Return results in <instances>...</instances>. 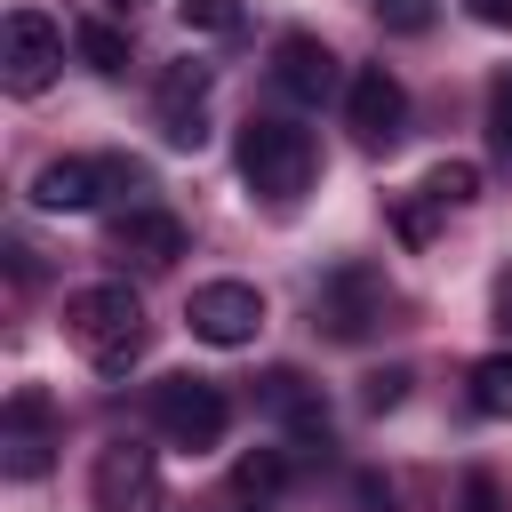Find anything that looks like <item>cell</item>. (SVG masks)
I'll return each instance as SVG.
<instances>
[{
	"instance_id": "obj_1",
	"label": "cell",
	"mask_w": 512,
	"mask_h": 512,
	"mask_svg": "<svg viewBox=\"0 0 512 512\" xmlns=\"http://www.w3.org/2000/svg\"><path fill=\"white\" fill-rule=\"evenodd\" d=\"M64 336L96 360V376H128L144 360V304L128 280H88L64 296Z\"/></svg>"
},
{
	"instance_id": "obj_2",
	"label": "cell",
	"mask_w": 512,
	"mask_h": 512,
	"mask_svg": "<svg viewBox=\"0 0 512 512\" xmlns=\"http://www.w3.org/2000/svg\"><path fill=\"white\" fill-rule=\"evenodd\" d=\"M232 160H240L248 192H264V200H296L312 184V168H320L312 128H296V120H248L240 144H232Z\"/></svg>"
},
{
	"instance_id": "obj_3",
	"label": "cell",
	"mask_w": 512,
	"mask_h": 512,
	"mask_svg": "<svg viewBox=\"0 0 512 512\" xmlns=\"http://www.w3.org/2000/svg\"><path fill=\"white\" fill-rule=\"evenodd\" d=\"M144 408H152V432L168 440V448H216L224 440V424H232V400H224V384H208V376H160L152 392H144Z\"/></svg>"
},
{
	"instance_id": "obj_4",
	"label": "cell",
	"mask_w": 512,
	"mask_h": 512,
	"mask_svg": "<svg viewBox=\"0 0 512 512\" xmlns=\"http://www.w3.org/2000/svg\"><path fill=\"white\" fill-rule=\"evenodd\" d=\"M384 304H392V280L352 256V264H336V272L312 288V328H328L336 344H360V336L384 320Z\"/></svg>"
},
{
	"instance_id": "obj_5",
	"label": "cell",
	"mask_w": 512,
	"mask_h": 512,
	"mask_svg": "<svg viewBox=\"0 0 512 512\" xmlns=\"http://www.w3.org/2000/svg\"><path fill=\"white\" fill-rule=\"evenodd\" d=\"M56 464V400L40 384H16L0 408V472L8 480H40Z\"/></svg>"
},
{
	"instance_id": "obj_6",
	"label": "cell",
	"mask_w": 512,
	"mask_h": 512,
	"mask_svg": "<svg viewBox=\"0 0 512 512\" xmlns=\"http://www.w3.org/2000/svg\"><path fill=\"white\" fill-rule=\"evenodd\" d=\"M88 496H96V512H168V488H160V464H152L144 440H112V448H96Z\"/></svg>"
},
{
	"instance_id": "obj_7",
	"label": "cell",
	"mask_w": 512,
	"mask_h": 512,
	"mask_svg": "<svg viewBox=\"0 0 512 512\" xmlns=\"http://www.w3.org/2000/svg\"><path fill=\"white\" fill-rule=\"evenodd\" d=\"M56 64H64V32L40 8H8V24H0V80H8V96H40L56 80Z\"/></svg>"
},
{
	"instance_id": "obj_8",
	"label": "cell",
	"mask_w": 512,
	"mask_h": 512,
	"mask_svg": "<svg viewBox=\"0 0 512 512\" xmlns=\"http://www.w3.org/2000/svg\"><path fill=\"white\" fill-rule=\"evenodd\" d=\"M184 320H192L200 344L240 352V344H256V328H264V296H256L248 280H200V288L184 296Z\"/></svg>"
},
{
	"instance_id": "obj_9",
	"label": "cell",
	"mask_w": 512,
	"mask_h": 512,
	"mask_svg": "<svg viewBox=\"0 0 512 512\" xmlns=\"http://www.w3.org/2000/svg\"><path fill=\"white\" fill-rule=\"evenodd\" d=\"M152 120H160V136H168L176 152H200V144H208V64H200V56H184V64L160 72Z\"/></svg>"
},
{
	"instance_id": "obj_10",
	"label": "cell",
	"mask_w": 512,
	"mask_h": 512,
	"mask_svg": "<svg viewBox=\"0 0 512 512\" xmlns=\"http://www.w3.org/2000/svg\"><path fill=\"white\" fill-rule=\"evenodd\" d=\"M344 128H352L360 144H400V128H408V88H400V72L360 64L352 88H344Z\"/></svg>"
},
{
	"instance_id": "obj_11",
	"label": "cell",
	"mask_w": 512,
	"mask_h": 512,
	"mask_svg": "<svg viewBox=\"0 0 512 512\" xmlns=\"http://www.w3.org/2000/svg\"><path fill=\"white\" fill-rule=\"evenodd\" d=\"M272 80H280V96L320 104V96H336V48L320 32H280L272 40Z\"/></svg>"
},
{
	"instance_id": "obj_12",
	"label": "cell",
	"mask_w": 512,
	"mask_h": 512,
	"mask_svg": "<svg viewBox=\"0 0 512 512\" xmlns=\"http://www.w3.org/2000/svg\"><path fill=\"white\" fill-rule=\"evenodd\" d=\"M112 248H120L128 264H144V272H168V264L184 256V216L160 208V200H136V208L112 224Z\"/></svg>"
},
{
	"instance_id": "obj_13",
	"label": "cell",
	"mask_w": 512,
	"mask_h": 512,
	"mask_svg": "<svg viewBox=\"0 0 512 512\" xmlns=\"http://www.w3.org/2000/svg\"><path fill=\"white\" fill-rule=\"evenodd\" d=\"M256 408H264L272 424H288L296 448H328V400H320V384H304L296 368H272V376L256 384Z\"/></svg>"
},
{
	"instance_id": "obj_14",
	"label": "cell",
	"mask_w": 512,
	"mask_h": 512,
	"mask_svg": "<svg viewBox=\"0 0 512 512\" xmlns=\"http://www.w3.org/2000/svg\"><path fill=\"white\" fill-rule=\"evenodd\" d=\"M104 176H112V168H104V160H80V152H72V160H40V168H32V208H48V216H88V208L104 200Z\"/></svg>"
},
{
	"instance_id": "obj_15",
	"label": "cell",
	"mask_w": 512,
	"mask_h": 512,
	"mask_svg": "<svg viewBox=\"0 0 512 512\" xmlns=\"http://www.w3.org/2000/svg\"><path fill=\"white\" fill-rule=\"evenodd\" d=\"M72 48H80V64L104 72V80L128 72V32H120L112 16H80V24H72Z\"/></svg>"
},
{
	"instance_id": "obj_16",
	"label": "cell",
	"mask_w": 512,
	"mask_h": 512,
	"mask_svg": "<svg viewBox=\"0 0 512 512\" xmlns=\"http://www.w3.org/2000/svg\"><path fill=\"white\" fill-rule=\"evenodd\" d=\"M464 400H472V416H512V352H488V360H472V376H464Z\"/></svg>"
},
{
	"instance_id": "obj_17",
	"label": "cell",
	"mask_w": 512,
	"mask_h": 512,
	"mask_svg": "<svg viewBox=\"0 0 512 512\" xmlns=\"http://www.w3.org/2000/svg\"><path fill=\"white\" fill-rule=\"evenodd\" d=\"M280 480H288V456H280V448H248V456L232 464V496H256V504H272Z\"/></svg>"
},
{
	"instance_id": "obj_18",
	"label": "cell",
	"mask_w": 512,
	"mask_h": 512,
	"mask_svg": "<svg viewBox=\"0 0 512 512\" xmlns=\"http://www.w3.org/2000/svg\"><path fill=\"white\" fill-rule=\"evenodd\" d=\"M424 192H432L440 208H472V200H480V168H472V160H440V168L424 176Z\"/></svg>"
},
{
	"instance_id": "obj_19",
	"label": "cell",
	"mask_w": 512,
	"mask_h": 512,
	"mask_svg": "<svg viewBox=\"0 0 512 512\" xmlns=\"http://www.w3.org/2000/svg\"><path fill=\"white\" fill-rule=\"evenodd\" d=\"M432 208H440V200H432L424 184H416V192H392V232H400V248H424V240H432Z\"/></svg>"
},
{
	"instance_id": "obj_20",
	"label": "cell",
	"mask_w": 512,
	"mask_h": 512,
	"mask_svg": "<svg viewBox=\"0 0 512 512\" xmlns=\"http://www.w3.org/2000/svg\"><path fill=\"white\" fill-rule=\"evenodd\" d=\"M176 16H184V32H208V40H232L248 24L240 0H176Z\"/></svg>"
},
{
	"instance_id": "obj_21",
	"label": "cell",
	"mask_w": 512,
	"mask_h": 512,
	"mask_svg": "<svg viewBox=\"0 0 512 512\" xmlns=\"http://www.w3.org/2000/svg\"><path fill=\"white\" fill-rule=\"evenodd\" d=\"M368 16L384 24V32H432V16H440V0H368Z\"/></svg>"
},
{
	"instance_id": "obj_22",
	"label": "cell",
	"mask_w": 512,
	"mask_h": 512,
	"mask_svg": "<svg viewBox=\"0 0 512 512\" xmlns=\"http://www.w3.org/2000/svg\"><path fill=\"white\" fill-rule=\"evenodd\" d=\"M488 144H496V152H512V72H496V80H488Z\"/></svg>"
},
{
	"instance_id": "obj_23",
	"label": "cell",
	"mask_w": 512,
	"mask_h": 512,
	"mask_svg": "<svg viewBox=\"0 0 512 512\" xmlns=\"http://www.w3.org/2000/svg\"><path fill=\"white\" fill-rule=\"evenodd\" d=\"M360 400L384 416V408H400L408 400V368H376V376H360Z\"/></svg>"
},
{
	"instance_id": "obj_24",
	"label": "cell",
	"mask_w": 512,
	"mask_h": 512,
	"mask_svg": "<svg viewBox=\"0 0 512 512\" xmlns=\"http://www.w3.org/2000/svg\"><path fill=\"white\" fill-rule=\"evenodd\" d=\"M352 512H392V480L384 472H360L352 480Z\"/></svg>"
},
{
	"instance_id": "obj_25",
	"label": "cell",
	"mask_w": 512,
	"mask_h": 512,
	"mask_svg": "<svg viewBox=\"0 0 512 512\" xmlns=\"http://www.w3.org/2000/svg\"><path fill=\"white\" fill-rule=\"evenodd\" d=\"M464 512H504V504H496V480H488V472H464Z\"/></svg>"
},
{
	"instance_id": "obj_26",
	"label": "cell",
	"mask_w": 512,
	"mask_h": 512,
	"mask_svg": "<svg viewBox=\"0 0 512 512\" xmlns=\"http://www.w3.org/2000/svg\"><path fill=\"white\" fill-rule=\"evenodd\" d=\"M464 16L488 24V32H512V0H464Z\"/></svg>"
},
{
	"instance_id": "obj_27",
	"label": "cell",
	"mask_w": 512,
	"mask_h": 512,
	"mask_svg": "<svg viewBox=\"0 0 512 512\" xmlns=\"http://www.w3.org/2000/svg\"><path fill=\"white\" fill-rule=\"evenodd\" d=\"M496 320H504V328H512V272H504V280H496Z\"/></svg>"
},
{
	"instance_id": "obj_28",
	"label": "cell",
	"mask_w": 512,
	"mask_h": 512,
	"mask_svg": "<svg viewBox=\"0 0 512 512\" xmlns=\"http://www.w3.org/2000/svg\"><path fill=\"white\" fill-rule=\"evenodd\" d=\"M104 8H120V16H128V8H136V0H104Z\"/></svg>"
}]
</instances>
